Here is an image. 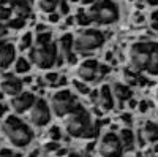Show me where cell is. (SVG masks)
Here are the masks:
<instances>
[{
	"label": "cell",
	"mask_w": 158,
	"mask_h": 157,
	"mask_svg": "<svg viewBox=\"0 0 158 157\" xmlns=\"http://www.w3.org/2000/svg\"><path fill=\"white\" fill-rule=\"evenodd\" d=\"M65 130L73 138H92L95 133L94 121L90 113L79 105L71 113L65 116Z\"/></svg>",
	"instance_id": "6da1fadb"
},
{
	"label": "cell",
	"mask_w": 158,
	"mask_h": 157,
	"mask_svg": "<svg viewBox=\"0 0 158 157\" xmlns=\"http://www.w3.org/2000/svg\"><path fill=\"white\" fill-rule=\"evenodd\" d=\"M2 132L6 137V140L11 143V146L15 148H25L33 140L32 129L15 114H10L5 117L2 124Z\"/></svg>",
	"instance_id": "7a4b0ae2"
},
{
	"label": "cell",
	"mask_w": 158,
	"mask_h": 157,
	"mask_svg": "<svg viewBox=\"0 0 158 157\" xmlns=\"http://www.w3.org/2000/svg\"><path fill=\"white\" fill-rule=\"evenodd\" d=\"M89 16L92 22H95L98 25H111L118 21L120 11H118V5L114 0H97L94 2L89 10Z\"/></svg>",
	"instance_id": "3957f363"
},
{
	"label": "cell",
	"mask_w": 158,
	"mask_h": 157,
	"mask_svg": "<svg viewBox=\"0 0 158 157\" xmlns=\"http://www.w3.org/2000/svg\"><path fill=\"white\" fill-rule=\"evenodd\" d=\"M29 60L38 68H52L59 62V49L57 43H36L29 51Z\"/></svg>",
	"instance_id": "277c9868"
},
{
	"label": "cell",
	"mask_w": 158,
	"mask_h": 157,
	"mask_svg": "<svg viewBox=\"0 0 158 157\" xmlns=\"http://www.w3.org/2000/svg\"><path fill=\"white\" fill-rule=\"evenodd\" d=\"M104 33L98 29L85 27L76 37H73V49L77 54H89L97 49H100L104 45Z\"/></svg>",
	"instance_id": "5b68a950"
},
{
	"label": "cell",
	"mask_w": 158,
	"mask_h": 157,
	"mask_svg": "<svg viewBox=\"0 0 158 157\" xmlns=\"http://www.w3.org/2000/svg\"><path fill=\"white\" fill-rule=\"evenodd\" d=\"M150 48H152V41L131 43L127 51V59H128L130 68H133L138 73L146 72L147 63H149V56H150Z\"/></svg>",
	"instance_id": "8992f818"
},
{
	"label": "cell",
	"mask_w": 158,
	"mask_h": 157,
	"mask_svg": "<svg viewBox=\"0 0 158 157\" xmlns=\"http://www.w3.org/2000/svg\"><path fill=\"white\" fill-rule=\"evenodd\" d=\"M51 111L57 117H65L68 113H71L76 107H79L77 97L68 89H59L57 92L51 97Z\"/></svg>",
	"instance_id": "52a82bcc"
},
{
	"label": "cell",
	"mask_w": 158,
	"mask_h": 157,
	"mask_svg": "<svg viewBox=\"0 0 158 157\" xmlns=\"http://www.w3.org/2000/svg\"><path fill=\"white\" fill-rule=\"evenodd\" d=\"M27 113H29L30 124L35 125V127H44V125H48L49 121H51V114H52L51 105L46 100H43V98H36L33 102V105H32V108Z\"/></svg>",
	"instance_id": "ba28073f"
},
{
	"label": "cell",
	"mask_w": 158,
	"mask_h": 157,
	"mask_svg": "<svg viewBox=\"0 0 158 157\" xmlns=\"http://www.w3.org/2000/svg\"><path fill=\"white\" fill-rule=\"evenodd\" d=\"M98 154L100 155H104V157L125 154V149L122 146L118 135L114 133V132L103 133L101 138H100V141H98Z\"/></svg>",
	"instance_id": "9c48e42d"
},
{
	"label": "cell",
	"mask_w": 158,
	"mask_h": 157,
	"mask_svg": "<svg viewBox=\"0 0 158 157\" xmlns=\"http://www.w3.org/2000/svg\"><path fill=\"white\" fill-rule=\"evenodd\" d=\"M98 68L100 63L95 59H84L76 68V75L84 83H94L98 80Z\"/></svg>",
	"instance_id": "30bf717a"
},
{
	"label": "cell",
	"mask_w": 158,
	"mask_h": 157,
	"mask_svg": "<svg viewBox=\"0 0 158 157\" xmlns=\"http://www.w3.org/2000/svg\"><path fill=\"white\" fill-rule=\"evenodd\" d=\"M95 105L103 111V113H108L114 108V95H112V90L109 84H103L98 90H97V100Z\"/></svg>",
	"instance_id": "8fae6325"
},
{
	"label": "cell",
	"mask_w": 158,
	"mask_h": 157,
	"mask_svg": "<svg viewBox=\"0 0 158 157\" xmlns=\"http://www.w3.org/2000/svg\"><path fill=\"white\" fill-rule=\"evenodd\" d=\"M57 49H59V62L67 60L70 63L76 62L74 57V49H73V35L67 33L60 38V41L57 43Z\"/></svg>",
	"instance_id": "7c38bea8"
},
{
	"label": "cell",
	"mask_w": 158,
	"mask_h": 157,
	"mask_svg": "<svg viewBox=\"0 0 158 157\" xmlns=\"http://www.w3.org/2000/svg\"><path fill=\"white\" fill-rule=\"evenodd\" d=\"M35 95L32 92H19L18 95L13 97L11 100V108L15 110V113L18 114H22V113H27L30 108H32V105L35 102Z\"/></svg>",
	"instance_id": "4fadbf2b"
},
{
	"label": "cell",
	"mask_w": 158,
	"mask_h": 157,
	"mask_svg": "<svg viewBox=\"0 0 158 157\" xmlns=\"http://www.w3.org/2000/svg\"><path fill=\"white\" fill-rule=\"evenodd\" d=\"M0 89L5 95L15 97L19 92H22V81L15 78L13 75H6L5 78H2V83H0Z\"/></svg>",
	"instance_id": "5bb4252c"
},
{
	"label": "cell",
	"mask_w": 158,
	"mask_h": 157,
	"mask_svg": "<svg viewBox=\"0 0 158 157\" xmlns=\"http://www.w3.org/2000/svg\"><path fill=\"white\" fill-rule=\"evenodd\" d=\"M16 59V49L11 43L0 41V68H6L15 62Z\"/></svg>",
	"instance_id": "9a60e30c"
},
{
	"label": "cell",
	"mask_w": 158,
	"mask_h": 157,
	"mask_svg": "<svg viewBox=\"0 0 158 157\" xmlns=\"http://www.w3.org/2000/svg\"><path fill=\"white\" fill-rule=\"evenodd\" d=\"M111 90H112L114 98H117L122 103L133 97V90L130 89V86L127 83H114V84H111Z\"/></svg>",
	"instance_id": "2e32d148"
},
{
	"label": "cell",
	"mask_w": 158,
	"mask_h": 157,
	"mask_svg": "<svg viewBox=\"0 0 158 157\" xmlns=\"http://www.w3.org/2000/svg\"><path fill=\"white\" fill-rule=\"evenodd\" d=\"M139 132L144 137V140L152 145V143H155L158 140V124L155 121H146L142 124V127L139 129Z\"/></svg>",
	"instance_id": "e0dca14e"
},
{
	"label": "cell",
	"mask_w": 158,
	"mask_h": 157,
	"mask_svg": "<svg viewBox=\"0 0 158 157\" xmlns=\"http://www.w3.org/2000/svg\"><path fill=\"white\" fill-rule=\"evenodd\" d=\"M146 73L150 76H158V43L152 41V48H150V56H149V63Z\"/></svg>",
	"instance_id": "ac0fdd59"
},
{
	"label": "cell",
	"mask_w": 158,
	"mask_h": 157,
	"mask_svg": "<svg viewBox=\"0 0 158 157\" xmlns=\"http://www.w3.org/2000/svg\"><path fill=\"white\" fill-rule=\"evenodd\" d=\"M117 135H118V138H120V143H122L123 149H125V148H133V146H136V133H135L128 125L122 127L120 130H118Z\"/></svg>",
	"instance_id": "d6986e66"
},
{
	"label": "cell",
	"mask_w": 158,
	"mask_h": 157,
	"mask_svg": "<svg viewBox=\"0 0 158 157\" xmlns=\"http://www.w3.org/2000/svg\"><path fill=\"white\" fill-rule=\"evenodd\" d=\"M11 10L13 13L18 16V18H27L30 15V5H29V0H21V2L11 5Z\"/></svg>",
	"instance_id": "ffe728a7"
},
{
	"label": "cell",
	"mask_w": 158,
	"mask_h": 157,
	"mask_svg": "<svg viewBox=\"0 0 158 157\" xmlns=\"http://www.w3.org/2000/svg\"><path fill=\"white\" fill-rule=\"evenodd\" d=\"M59 2L60 0H36V5L43 13H48L49 15V13H52L59 7Z\"/></svg>",
	"instance_id": "44dd1931"
},
{
	"label": "cell",
	"mask_w": 158,
	"mask_h": 157,
	"mask_svg": "<svg viewBox=\"0 0 158 157\" xmlns=\"http://www.w3.org/2000/svg\"><path fill=\"white\" fill-rule=\"evenodd\" d=\"M123 81L127 83V84H136L138 81H139V73L138 72H135L133 68H125L123 70Z\"/></svg>",
	"instance_id": "7402d4cb"
},
{
	"label": "cell",
	"mask_w": 158,
	"mask_h": 157,
	"mask_svg": "<svg viewBox=\"0 0 158 157\" xmlns=\"http://www.w3.org/2000/svg\"><path fill=\"white\" fill-rule=\"evenodd\" d=\"M74 22H76L77 25H81V27H89V25L92 24V19H90V16H89V13L82 10V11H79L77 15H76Z\"/></svg>",
	"instance_id": "603a6c76"
},
{
	"label": "cell",
	"mask_w": 158,
	"mask_h": 157,
	"mask_svg": "<svg viewBox=\"0 0 158 157\" xmlns=\"http://www.w3.org/2000/svg\"><path fill=\"white\" fill-rule=\"evenodd\" d=\"M71 84H73L74 92H77V95H89L90 94V89H89L87 83H84L81 80H74Z\"/></svg>",
	"instance_id": "cb8c5ba5"
},
{
	"label": "cell",
	"mask_w": 158,
	"mask_h": 157,
	"mask_svg": "<svg viewBox=\"0 0 158 157\" xmlns=\"http://www.w3.org/2000/svg\"><path fill=\"white\" fill-rule=\"evenodd\" d=\"M30 70V60H27L25 57H19L15 62V72L16 73H27Z\"/></svg>",
	"instance_id": "d4e9b609"
},
{
	"label": "cell",
	"mask_w": 158,
	"mask_h": 157,
	"mask_svg": "<svg viewBox=\"0 0 158 157\" xmlns=\"http://www.w3.org/2000/svg\"><path fill=\"white\" fill-rule=\"evenodd\" d=\"M19 48H21V49H30V48H32V33H30V32H27V33L21 38Z\"/></svg>",
	"instance_id": "484cf974"
},
{
	"label": "cell",
	"mask_w": 158,
	"mask_h": 157,
	"mask_svg": "<svg viewBox=\"0 0 158 157\" xmlns=\"http://www.w3.org/2000/svg\"><path fill=\"white\" fill-rule=\"evenodd\" d=\"M11 15H13V10H11V8L0 5V22L10 21V19H11Z\"/></svg>",
	"instance_id": "4316f807"
},
{
	"label": "cell",
	"mask_w": 158,
	"mask_h": 157,
	"mask_svg": "<svg viewBox=\"0 0 158 157\" xmlns=\"http://www.w3.org/2000/svg\"><path fill=\"white\" fill-rule=\"evenodd\" d=\"M51 38H52V35H51V32H48V30H44V32H38L36 43H41V45H44V43H51Z\"/></svg>",
	"instance_id": "83f0119b"
},
{
	"label": "cell",
	"mask_w": 158,
	"mask_h": 157,
	"mask_svg": "<svg viewBox=\"0 0 158 157\" xmlns=\"http://www.w3.org/2000/svg\"><path fill=\"white\" fill-rule=\"evenodd\" d=\"M49 138L51 140H54V141H59L60 138H62V133H60V129L57 127V125H52L51 129H49Z\"/></svg>",
	"instance_id": "f1b7e54d"
},
{
	"label": "cell",
	"mask_w": 158,
	"mask_h": 157,
	"mask_svg": "<svg viewBox=\"0 0 158 157\" xmlns=\"http://www.w3.org/2000/svg\"><path fill=\"white\" fill-rule=\"evenodd\" d=\"M24 25H25L24 18H18V16H16V19H13V21L10 19V27H11V29H16V30H18V29H22Z\"/></svg>",
	"instance_id": "f546056e"
},
{
	"label": "cell",
	"mask_w": 158,
	"mask_h": 157,
	"mask_svg": "<svg viewBox=\"0 0 158 157\" xmlns=\"http://www.w3.org/2000/svg\"><path fill=\"white\" fill-rule=\"evenodd\" d=\"M57 80H59V75L54 73V72H49V73H46V76H44V81H48V83L52 84V86H56Z\"/></svg>",
	"instance_id": "4dcf8cb0"
},
{
	"label": "cell",
	"mask_w": 158,
	"mask_h": 157,
	"mask_svg": "<svg viewBox=\"0 0 158 157\" xmlns=\"http://www.w3.org/2000/svg\"><path fill=\"white\" fill-rule=\"evenodd\" d=\"M60 148V145H59V141H54V140H52V141H49V143H46V146H44V149L48 151V152H51V151H57Z\"/></svg>",
	"instance_id": "1f68e13d"
},
{
	"label": "cell",
	"mask_w": 158,
	"mask_h": 157,
	"mask_svg": "<svg viewBox=\"0 0 158 157\" xmlns=\"http://www.w3.org/2000/svg\"><path fill=\"white\" fill-rule=\"evenodd\" d=\"M59 7H60V15H68L70 7H68V3H67V0H60Z\"/></svg>",
	"instance_id": "d6a6232c"
},
{
	"label": "cell",
	"mask_w": 158,
	"mask_h": 157,
	"mask_svg": "<svg viewBox=\"0 0 158 157\" xmlns=\"http://www.w3.org/2000/svg\"><path fill=\"white\" fill-rule=\"evenodd\" d=\"M120 121L123 122V125H131V122H133V117H131V114L125 113V114H120Z\"/></svg>",
	"instance_id": "836d02e7"
},
{
	"label": "cell",
	"mask_w": 158,
	"mask_h": 157,
	"mask_svg": "<svg viewBox=\"0 0 158 157\" xmlns=\"http://www.w3.org/2000/svg\"><path fill=\"white\" fill-rule=\"evenodd\" d=\"M138 110H139V113H141V114L147 113V110H149V103H147L146 100H142V102H138Z\"/></svg>",
	"instance_id": "e575fe53"
},
{
	"label": "cell",
	"mask_w": 158,
	"mask_h": 157,
	"mask_svg": "<svg viewBox=\"0 0 158 157\" xmlns=\"http://www.w3.org/2000/svg\"><path fill=\"white\" fill-rule=\"evenodd\" d=\"M59 18H60L59 13H54V11H52V13H49V18H48V21L56 24V22H59Z\"/></svg>",
	"instance_id": "d590c367"
},
{
	"label": "cell",
	"mask_w": 158,
	"mask_h": 157,
	"mask_svg": "<svg viewBox=\"0 0 158 157\" xmlns=\"http://www.w3.org/2000/svg\"><path fill=\"white\" fill-rule=\"evenodd\" d=\"M6 33H8V30H6V27L0 22V38H3V37H6Z\"/></svg>",
	"instance_id": "8d00e7d4"
},
{
	"label": "cell",
	"mask_w": 158,
	"mask_h": 157,
	"mask_svg": "<svg viewBox=\"0 0 158 157\" xmlns=\"http://www.w3.org/2000/svg\"><path fill=\"white\" fill-rule=\"evenodd\" d=\"M150 19H152V21H158V7H156V10H153V11L150 13Z\"/></svg>",
	"instance_id": "74e56055"
},
{
	"label": "cell",
	"mask_w": 158,
	"mask_h": 157,
	"mask_svg": "<svg viewBox=\"0 0 158 157\" xmlns=\"http://www.w3.org/2000/svg\"><path fill=\"white\" fill-rule=\"evenodd\" d=\"M5 113H6V107H5V105H3L2 102H0V117H3V116H5Z\"/></svg>",
	"instance_id": "f35d334b"
},
{
	"label": "cell",
	"mask_w": 158,
	"mask_h": 157,
	"mask_svg": "<svg viewBox=\"0 0 158 157\" xmlns=\"http://www.w3.org/2000/svg\"><path fill=\"white\" fill-rule=\"evenodd\" d=\"M150 29H152L153 32H158V21H152V24H150Z\"/></svg>",
	"instance_id": "ab89813d"
},
{
	"label": "cell",
	"mask_w": 158,
	"mask_h": 157,
	"mask_svg": "<svg viewBox=\"0 0 158 157\" xmlns=\"http://www.w3.org/2000/svg\"><path fill=\"white\" fill-rule=\"evenodd\" d=\"M0 155H13V151H10V149H0Z\"/></svg>",
	"instance_id": "60d3db41"
},
{
	"label": "cell",
	"mask_w": 158,
	"mask_h": 157,
	"mask_svg": "<svg viewBox=\"0 0 158 157\" xmlns=\"http://www.w3.org/2000/svg\"><path fill=\"white\" fill-rule=\"evenodd\" d=\"M152 152L153 154H158V140L155 143H152Z\"/></svg>",
	"instance_id": "b9f144b4"
},
{
	"label": "cell",
	"mask_w": 158,
	"mask_h": 157,
	"mask_svg": "<svg viewBox=\"0 0 158 157\" xmlns=\"http://www.w3.org/2000/svg\"><path fill=\"white\" fill-rule=\"evenodd\" d=\"M81 5H90V3H94V2H97V0H77Z\"/></svg>",
	"instance_id": "7bdbcfd3"
},
{
	"label": "cell",
	"mask_w": 158,
	"mask_h": 157,
	"mask_svg": "<svg viewBox=\"0 0 158 157\" xmlns=\"http://www.w3.org/2000/svg\"><path fill=\"white\" fill-rule=\"evenodd\" d=\"M36 30H38V32H44V30H48V29H46V25L38 24V25H36Z\"/></svg>",
	"instance_id": "ee69618b"
},
{
	"label": "cell",
	"mask_w": 158,
	"mask_h": 157,
	"mask_svg": "<svg viewBox=\"0 0 158 157\" xmlns=\"http://www.w3.org/2000/svg\"><path fill=\"white\" fill-rule=\"evenodd\" d=\"M6 3H10V5H15V3H18V2H21V0H5Z\"/></svg>",
	"instance_id": "f6af8a7d"
},
{
	"label": "cell",
	"mask_w": 158,
	"mask_h": 157,
	"mask_svg": "<svg viewBox=\"0 0 158 157\" xmlns=\"http://www.w3.org/2000/svg\"><path fill=\"white\" fill-rule=\"evenodd\" d=\"M153 95H155V100H156V103H158V86H156V89H155V94H153Z\"/></svg>",
	"instance_id": "bcb514c9"
},
{
	"label": "cell",
	"mask_w": 158,
	"mask_h": 157,
	"mask_svg": "<svg viewBox=\"0 0 158 157\" xmlns=\"http://www.w3.org/2000/svg\"><path fill=\"white\" fill-rule=\"evenodd\" d=\"M67 2H77V0H67Z\"/></svg>",
	"instance_id": "7dc6e473"
},
{
	"label": "cell",
	"mask_w": 158,
	"mask_h": 157,
	"mask_svg": "<svg viewBox=\"0 0 158 157\" xmlns=\"http://www.w3.org/2000/svg\"><path fill=\"white\" fill-rule=\"evenodd\" d=\"M2 3H5V0H0V5H2Z\"/></svg>",
	"instance_id": "c3c4849f"
},
{
	"label": "cell",
	"mask_w": 158,
	"mask_h": 157,
	"mask_svg": "<svg viewBox=\"0 0 158 157\" xmlns=\"http://www.w3.org/2000/svg\"><path fill=\"white\" fill-rule=\"evenodd\" d=\"M2 97H3V94H0V98H2Z\"/></svg>",
	"instance_id": "681fc988"
}]
</instances>
